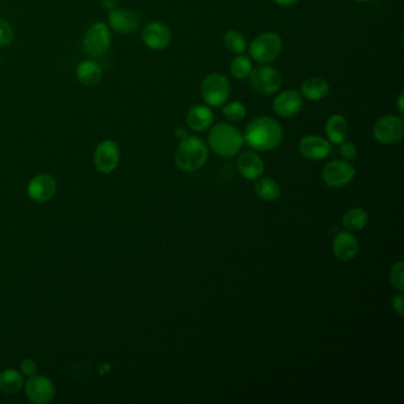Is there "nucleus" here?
Returning <instances> with one entry per match:
<instances>
[{
	"label": "nucleus",
	"instance_id": "4468645a",
	"mask_svg": "<svg viewBox=\"0 0 404 404\" xmlns=\"http://www.w3.org/2000/svg\"><path fill=\"white\" fill-rule=\"evenodd\" d=\"M143 44L153 52H160L169 47L171 42L170 29L162 22H151L143 32Z\"/></svg>",
	"mask_w": 404,
	"mask_h": 404
},
{
	"label": "nucleus",
	"instance_id": "5701e85b",
	"mask_svg": "<svg viewBox=\"0 0 404 404\" xmlns=\"http://www.w3.org/2000/svg\"><path fill=\"white\" fill-rule=\"evenodd\" d=\"M341 222L348 231H361L368 226V215L364 209L352 208L343 215Z\"/></svg>",
	"mask_w": 404,
	"mask_h": 404
},
{
	"label": "nucleus",
	"instance_id": "1a4fd4ad",
	"mask_svg": "<svg viewBox=\"0 0 404 404\" xmlns=\"http://www.w3.org/2000/svg\"><path fill=\"white\" fill-rule=\"evenodd\" d=\"M356 170L348 160H332L326 164L323 170V179L326 185L332 189L344 187L352 182Z\"/></svg>",
	"mask_w": 404,
	"mask_h": 404
},
{
	"label": "nucleus",
	"instance_id": "a211bd4d",
	"mask_svg": "<svg viewBox=\"0 0 404 404\" xmlns=\"http://www.w3.org/2000/svg\"><path fill=\"white\" fill-rule=\"evenodd\" d=\"M240 175L248 180H256L265 172V163L261 157L254 151L243 152L238 160Z\"/></svg>",
	"mask_w": 404,
	"mask_h": 404
},
{
	"label": "nucleus",
	"instance_id": "7c9ffc66",
	"mask_svg": "<svg viewBox=\"0 0 404 404\" xmlns=\"http://www.w3.org/2000/svg\"><path fill=\"white\" fill-rule=\"evenodd\" d=\"M341 155L344 158V160H353L356 158L357 155H358V150H357V146L352 141H343L341 143Z\"/></svg>",
	"mask_w": 404,
	"mask_h": 404
},
{
	"label": "nucleus",
	"instance_id": "b1692460",
	"mask_svg": "<svg viewBox=\"0 0 404 404\" xmlns=\"http://www.w3.org/2000/svg\"><path fill=\"white\" fill-rule=\"evenodd\" d=\"M24 385L23 376L17 370L8 368L0 373V391L6 395H15L20 392Z\"/></svg>",
	"mask_w": 404,
	"mask_h": 404
},
{
	"label": "nucleus",
	"instance_id": "393cba45",
	"mask_svg": "<svg viewBox=\"0 0 404 404\" xmlns=\"http://www.w3.org/2000/svg\"><path fill=\"white\" fill-rule=\"evenodd\" d=\"M255 194L265 202H275L281 196V189L273 179L262 178L255 184Z\"/></svg>",
	"mask_w": 404,
	"mask_h": 404
},
{
	"label": "nucleus",
	"instance_id": "bb28decb",
	"mask_svg": "<svg viewBox=\"0 0 404 404\" xmlns=\"http://www.w3.org/2000/svg\"><path fill=\"white\" fill-rule=\"evenodd\" d=\"M223 42H224L226 49L236 55L244 54L247 50L246 37L243 36L241 32H238V30H228L223 36Z\"/></svg>",
	"mask_w": 404,
	"mask_h": 404
},
{
	"label": "nucleus",
	"instance_id": "c85d7f7f",
	"mask_svg": "<svg viewBox=\"0 0 404 404\" xmlns=\"http://www.w3.org/2000/svg\"><path fill=\"white\" fill-rule=\"evenodd\" d=\"M404 267L403 262L398 261L392 265L391 272H390V282L395 290L398 292L404 290Z\"/></svg>",
	"mask_w": 404,
	"mask_h": 404
},
{
	"label": "nucleus",
	"instance_id": "f8f14e48",
	"mask_svg": "<svg viewBox=\"0 0 404 404\" xmlns=\"http://www.w3.org/2000/svg\"><path fill=\"white\" fill-rule=\"evenodd\" d=\"M304 98L300 91H285L274 98L273 109L281 118H293L302 111Z\"/></svg>",
	"mask_w": 404,
	"mask_h": 404
},
{
	"label": "nucleus",
	"instance_id": "20e7f679",
	"mask_svg": "<svg viewBox=\"0 0 404 404\" xmlns=\"http://www.w3.org/2000/svg\"><path fill=\"white\" fill-rule=\"evenodd\" d=\"M283 43L279 33L273 31L258 35L249 45V55L260 64H270L281 54Z\"/></svg>",
	"mask_w": 404,
	"mask_h": 404
},
{
	"label": "nucleus",
	"instance_id": "6ab92c4d",
	"mask_svg": "<svg viewBox=\"0 0 404 404\" xmlns=\"http://www.w3.org/2000/svg\"><path fill=\"white\" fill-rule=\"evenodd\" d=\"M214 113L208 104H196L187 111V123L194 132H204L209 130L214 123Z\"/></svg>",
	"mask_w": 404,
	"mask_h": 404
},
{
	"label": "nucleus",
	"instance_id": "423d86ee",
	"mask_svg": "<svg viewBox=\"0 0 404 404\" xmlns=\"http://www.w3.org/2000/svg\"><path fill=\"white\" fill-rule=\"evenodd\" d=\"M249 84L254 91L261 95H272L280 91L282 77L280 72L270 64H260L250 72Z\"/></svg>",
	"mask_w": 404,
	"mask_h": 404
},
{
	"label": "nucleus",
	"instance_id": "c756f323",
	"mask_svg": "<svg viewBox=\"0 0 404 404\" xmlns=\"http://www.w3.org/2000/svg\"><path fill=\"white\" fill-rule=\"evenodd\" d=\"M13 40V26L0 18V47L8 45Z\"/></svg>",
	"mask_w": 404,
	"mask_h": 404
},
{
	"label": "nucleus",
	"instance_id": "473e14b6",
	"mask_svg": "<svg viewBox=\"0 0 404 404\" xmlns=\"http://www.w3.org/2000/svg\"><path fill=\"white\" fill-rule=\"evenodd\" d=\"M392 309L396 312L400 317H403V295H402V292L400 294H396L392 297Z\"/></svg>",
	"mask_w": 404,
	"mask_h": 404
},
{
	"label": "nucleus",
	"instance_id": "f704fd0d",
	"mask_svg": "<svg viewBox=\"0 0 404 404\" xmlns=\"http://www.w3.org/2000/svg\"><path fill=\"white\" fill-rule=\"evenodd\" d=\"M397 111L401 115L404 113V91H401L400 95L396 100Z\"/></svg>",
	"mask_w": 404,
	"mask_h": 404
},
{
	"label": "nucleus",
	"instance_id": "0eeeda50",
	"mask_svg": "<svg viewBox=\"0 0 404 404\" xmlns=\"http://www.w3.org/2000/svg\"><path fill=\"white\" fill-rule=\"evenodd\" d=\"M373 134L382 145L398 143L404 135L403 119L397 115H384L373 125Z\"/></svg>",
	"mask_w": 404,
	"mask_h": 404
},
{
	"label": "nucleus",
	"instance_id": "e433bc0d",
	"mask_svg": "<svg viewBox=\"0 0 404 404\" xmlns=\"http://www.w3.org/2000/svg\"><path fill=\"white\" fill-rule=\"evenodd\" d=\"M280 6H293L299 0H274Z\"/></svg>",
	"mask_w": 404,
	"mask_h": 404
},
{
	"label": "nucleus",
	"instance_id": "9d476101",
	"mask_svg": "<svg viewBox=\"0 0 404 404\" xmlns=\"http://www.w3.org/2000/svg\"><path fill=\"white\" fill-rule=\"evenodd\" d=\"M25 392L32 403L45 404L52 402L55 397V385L48 377L33 375L29 377L25 384Z\"/></svg>",
	"mask_w": 404,
	"mask_h": 404
},
{
	"label": "nucleus",
	"instance_id": "72a5a7b5",
	"mask_svg": "<svg viewBox=\"0 0 404 404\" xmlns=\"http://www.w3.org/2000/svg\"><path fill=\"white\" fill-rule=\"evenodd\" d=\"M101 4H102L103 8L111 11V10L116 8L118 0H101Z\"/></svg>",
	"mask_w": 404,
	"mask_h": 404
},
{
	"label": "nucleus",
	"instance_id": "9b49d317",
	"mask_svg": "<svg viewBox=\"0 0 404 404\" xmlns=\"http://www.w3.org/2000/svg\"><path fill=\"white\" fill-rule=\"evenodd\" d=\"M120 162V148L111 140H104L96 147L94 164L100 172L111 173L118 167Z\"/></svg>",
	"mask_w": 404,
	"mask_h": 404
},
{
	"label": "nucleus",
	"instance_id": "a878e982",
	"mask_svg": "<svg viewBox=\"0 0 404 404\" xmlns=\"http://www.w3.org/2000/svg\"><path fill=\"white\" fill-rule=\"evenodd\" d=\"M253 68V62L249 56L240 54L230 63V74L236 79H248Z\"/></svg>",
	"mask_w": 404,
	"mask_h": 404
},
{
	"label": "nucleus",
	"instance_id": "2eb2a0df",
	"mask_svg": "<svg viewBox=\"0 0 404 404\" xmlns=\"http://www.w3.org/2000/svg\"><path fill=\"white\" fill-rule=\"evenodd\" d=\"M331 143L318 135H305L299 143V151L302 157L309 160H323L331 153Z\"/></svg>",
	"mask_w": 404,
	"mask_h": 404
},
{
	"label": "nucleus",
	"instance_id": "aec40b11",
	"mask_svg": "<svg viewBox=\"0 0 404 404\" xmlns=\"http://www.w3.org/2000/svg\"><path fill=\"white\" fill-rule=\"evenodd\" d=\"M325 133L329 143L341 145L349 134V123L341 114H333L326 120Z\"/></svg>",
	"mask_w": 404,
	"mask_h": 404
},
{
	"label": "nucleus",
	"instance_id": "4c0bfd02",
	"mask_svg": "<svg viewBox=\"0 0 404 404\" xmlns=\"http://www.w3.org/2000/svg\"><path fill=\"white\" fill-rule=\"evenodd\" d=\"M356 1H358V3H368L370 0H356Z\"/></svg>",
	"mask_w": 404,
	"mask_h": 404
},
{
	"label": "nucleus",
	"instance_id": "6e6552de",
	"mask_svg": "<svg viewBox=\"0 0 404 404\" xmlns=\"http://www.w3.org/2000/svg\"><path fill=\"white\" fill-rule=\"evenodd\" d=\"M111 31L107 25L99 22L91 25L84 38V52L91 57H101L111 48Z\"/></svg>",
	"mask_w": 404,
	"mask_h": 404
},
{
	"label": "nucleus",
	"instance_id": "f257e3e1",
	"mask_svg": "<svg viewBox=\"0 0 404 404\" xmlns=\"http://www.w3.org/2000/svg\"><path fill=\"white\" fill-rule=\"evenodd\" d=\"M282 138L281 125L270 116H258L250 121L243 134L244 143L258 152L273 151L281 143Z\"/></svg>",
	"mask_w": 404,
	"mask_h": 404
},
{
	"label": "nucleus",
	"instance_id": "dca6fc26",
	"mask_svg": "<svg viewBox=\"0 0 404 404\" xmlns=\"http://www.w3.org/2000/svg\"><path fill=\"white\" fill-rule=\"evenodd\" d=\"M334 256L343 262L351 261L359 251V242L350 231H341L333 240Z\"/></svg>",
	"mask_w": 404,
	"mask_h": 404
},
{
	"label": "nucleus",
	"instance_id": "4be33fe9",
	"mask_svg": "<svg viewBox=\"0 0 404 404\" xmlns=\"http://www.w3.org/2000/svg\"><path fill=\"white\" fill-rule=\"evenodd\" d=\"M76 75L81 84L91 87L99 84L102 79V68L95 61H84L79 64Z\"/></svg>",
	"mask_w": 404,
	"mask_h": 404
},
{
	"label": "nucleus",
	"instance_id": "f3484780",
	"mask_svg": "<svg viewBox=\"0 0 404 404\" xmlns=\"http://www.w3.org/2000/svg\"><path fill=\"white\" fill-rule=\"evenodd\" d=\"M56 182L52 176L38 175L32 179L28 187L29 197L36 203H45L55 196Z\"/></svg>",
	"mask_w": 404,
	"mask_h": 404
},
{
	"label": "nucleus",
	"instance_id": "ddd939ff",
	"mask_svg": "<svg viewBox=\"0 0 404 404\" xmlns=\"http://www.w3.org/2000/svg\"><path fill=\"white\" fill-rule=\"evenodd\" d=\"M108 24L115 32L131 35L139 29L140 18L130 8H114L108 16Z\"/></svg>",
	"mask_w": 404,
	"mask_h": 404
},
{
	"label": "nucleus",
	"instance_id": "412c9836",
	"mask_svg": "<svg viewBox=\"0 0 404 404\" xmlns=\"http://www.w3.org/2000/svg\"><path fill=\"white\" fill-rule=\"evenodd\" d=\"M300 94L302 98L309 101H321L329 94V84L323 77H309L302 82L300 87Z\"/></svg>",
	"mask_w": 404,
	"mask_h": 404
},
{
	"label": "nucleus",
	"instance_id": "f03ea898",
	"mask_svg": "<svg viewBox=\"0 0 404 404\" xmlns=\"http://www.w3.org/2000/svg\"><path fill=\"white\" fill-rule=\"evenodd\" d=\"M208 140L211 150L223 158H231L238 155L244 143L240 130L226 123L215 125L210 130Z\"/></svg>",
	"mask_w": 404,
	"mask_h": 404
},
{
	"label": "nucleus",
	"instance_id": "c9c22d12",
	"mask_svg": "<svg viewBox=\"0 0 404 404\" xmlns=\"http://www.w3.org/2000/svg\"><path fill=\"white\" fill-rule=\"evenodd\" d=\"M175 135L177 139H179L180 141H182V140L185 139V138H187V135L189 134H187V131L185 130V128H184V127H178V128H177V130L175 131Z\"/></svg>",
	"mask_w": 404,
	"mask_h": 404
},
{
	"label": "nucleus",
	"instance_id": "2f4dec72",
	"mask_svg": "<svg viewBox=\"0 0 404 404\" xmlns=\"http://www.w3.org/2000/svg\"><path fill=\"white\" fill-rule=\"evenodd\" d=\"M20 370L25 376L31 377L37 373L36 362L32 361L31 358H26L20 363Z\"/></svg>",
	"mask_w": 404,
	"mask_h": 404
},
{
	"label": "nucleus",
	"instance_id": "7ed1b4c3",
	"mask_svg": "<svg viewBox=\"0 0 404 404\" xmlns=\"http://www.w3.org/2000/svg\"><path fill=\"white\" fill-rule=\"evenodd\" d=\"M208 157L209 150L204 140L187 135L176 152V165L184 172H194L204 166Z\"/></svg>",
	"mask_w": 404,
	"mask_h": 404
},
{
	"label": "nucleus",
	"instance_id": "cd10ccee",
	"mask_svg": "<svg viewBox=\"0 0 404 404\" xmlns=\"http://www.w3.org/2000/svg\"><path fill=\"white\" fill-rule=\"evenodd\" d=\"M222 113L226 120L230 123H240L246 118L247 108L240 101H231V102L223 104Z\"/></svg>",
	"mask_w": 404,
	"mask_h": 404
},
{
	"label": "nucleus",
	"instance_id": "39448f33",
	"mask_svg": "<svg viewBox=\"0 0 404 404\" xmlns=\"http://www.w3.org/2000/svg\"><path fill=\"white\" fill-rule=\"evenodd\" d=\"M231 86L229 79L221 72H211L203 79L201 94L210 107H222L229 99Z\"/></svg>",
	"mask_w": 404,
	"mask_h": 404
}]
</instances>
